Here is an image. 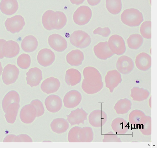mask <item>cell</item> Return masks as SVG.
Masks as SVG:
<instances>
[{"label":"cell","instance_id":"74e56055","mask_svg":"<svg viewBox=\"0 0 157 148\" xmlns=\"http://www.w3.org/2000/svg\"><path fill=\"white\" fill-rule=\"evenodd\" d=\"M88 3L91 6H94L98 5L101 0H87Z\"/></svg>","mask_w":157,"mask_h":148},{"label":"cell","instance_id":"277c9868","mask_svg":"<svg viewBox=\"0 0 157 148\" xmlns=\"http://www.w3.org/2000/svg\"><path fill=\"white\" fill-rule=\"evenodd\" d=\"M70 40L73 46L81 49L86 48L91 43L90 36L87 33L82 30L74 31L71 35Z\"/></svg>","mask_w":157,"mask_h":148},{"label":"cell","instance_id":"d590c367","mask_svg":"<svg viewBox=\"0 0 157 148\" xmlns=\"http://www.w3.org/2000/svg\"><path fill=\"white\" fill-rule=\"evenodd\" d=\"M93 33L94 34H98L104 37H107L110 34L111 31L108 27L102 28L99 27L94 31Z\"/></svg>","mask_w":157,"mask_h":148},{"label":"cell","instance_id":"f1b7e54d","mask_svg":"<svg viewBox=\"0 0 157 148\" xmlns=\"http://www.w3.org/2000/svg\"><path fill=\"white\" fill-rule=\"evenodd\" d=\"M106 6L109 12L114 15L118 14L121 11V0H106Z\"/></svg>","mask_w":157,"mask_h":148},{"label":"cell","instance_id":"d4e9b609","mask_svg":"<svg viewBox=\"0 0 157 148\" xmlns=\"http://www.w3.org/2000/svg\"><path fill=\"white\" fill-rule=\"evenodd\" d=\"M38 46V42L36 37L32 35L25 37L22 41L21 46L25 52L31 53L35 51Z\"/></svg>","mask_w":157,"mask_h":148},{"label":"cell","instance_id":"603a6c76","mask_svg":"<svg viewBox=\"0 0 157 148\" xmlns=\"http://www.w3.org/2000/svg\"><path fill=\"white\" fill-rule=\"evenodd\" d=\"M81 78V74L78 70L70 69L66 71L65 80L67 85L73 86L79 83Z\"/></svg>","mask_w":157,"mask_h":148},{"label":"cell","instance_id":"ba28073f","mask_svg":"<svg viewBox=\"0 0 157 148\" xmlns=\"http://www.w3.org/2000/svg\"><path fill=\"white\" fill-rule=\"evenodd\" d=\"M25 25L24 18L21 15H16L8 18L5 23L7 30L12 34L19 33Z\"/></svg>","mask_w":157,"mask_h":148},{"label":"cell","instance_id":"4fadbf2b","mask_svg":"<svg viewBox=\"0 0 157 148\" xmlns=\"http://www.w3.org/2000/svg\"><path fill=\"white\" fill-rule=\"evenodd\" d=\"M48 43L52 48L59 52L64 51L67 46L66 39L60 35L56 34L51 35L49 37Z\"/></svg>","mask_w":157,"mask_h":148},{"label":"cell","instance_id":"9a60e30c","mask_svg":"<svg viewBox=\"0 0 157 148\" xmlns=\"http://www.w3.org/2000/svg\"><path fill=\"white\" fill-rule=\"evenodd\" d=\"M54 53L51 50L44 49L41 50L37 56L39 63L44 67H47L51 65L55 59Z\"/></svg>","mask_w":157,"mask_h":148},{"label":"cell","instance_id":"6da1fadb","mask_svg":"<svg viewBox=\"0 0 157 148\" xmlns=\"http://www.w3.org/2000/svg\"><path fill=\"white\" fill-rule=\"evenodd\" d=\"M84 77L82 88L86 93L90 94L94 92L101 84V77L99 71L96 68L91 66L86 67L83 71Z\"/></svg>","mask_w":157,"mask_h":148},{"label":"cell","instance_id":"ac0fdd59","mask_svg":"<svg viewBox=\"0 0 157 148\" xmlns=\"http://www.w3.org/2000/svg\"><path fill=\"white\" fill-rule=\"evenodd\" d=\"M45 104L47 110L52 113L58 112L63 105L61 98L59 96L54 94L48 97L45 100Z\"/></svg>","mask_w":157,"mask_h":148},{"label":"cell","instance_id":"e0dca14e","mask_svg":"<svg viewBox=\"0 0 157 148\" xmlns=\"http://www.w3.org/2000/svg\"><path fill=\"white\" fill-rule=\"evenodd\" d=\"M26 75L27 83L32 87L38 86L43 79L42 71L37 67L30 69Z\"/></svg>","mask_w":157,"mask_h":148},{"label":"cell","instance_id":"8fae6325","mask_svg":"<svg viewBox=\"0 0 157 148\" xmlns=\"http://www.w3.org/2000/svg\"><path fill=\"white\" fill-rule=\"evenodd\" d=\"M36 116V109L31 104L25 105L21 110L20 117L21 121L25 123H31L35 120Z\"/></svg>","mask_w":157,"mask_h":148},{"label":"cell","instance_id":"30bf717a","mask_svg":"<svg viewBox=\"0 0 157 148\" xmlns=\"http://www.w3.org/2000/svg\"><path fill=\"white\" fill-rule=\"evenodd\" d=\"M82 99V96L79 92L75 90H71L64 98V106L69 109L75 108L80 103Z\"/></svg>","mask_w":157,"mask_h":148},{"label":"cell","instance_id":"7a4b0ae2","mask_svg":"<svg viewBox=\"0 0 157 148\" xmlns=\"http://www.w3.org/2000/svg\"><path fill=\"white\" fill-rule=\"evenodd\" d=\"M91 131L89 127H73L69 131L68 140L70 142H90Z\"/></svg>","mask_w":157,"mask_h":148},{"label":"cell","instance_id":"836d02e7","mask_svg":"<svg viewBox=\"0 0 157 148\" xmlns=\"http://www.w3.org/2000/svg\"><path fill=\"white\" fill-rule=\"evenodd\" d=\"M17 62L18 65L21 68L23 69H27L31 65V57L28 54H22L18 57Z\"/></svg>","mask_w":157,"mask_h":148},{"label":"cell","instance_id":"2e32d148","mask_svg":"<svg viewBox=\"0 0 157 148\" xmlns=\"http://www.w3.org/2000/svg\"><path fill=\"white\" fill-rule=\"evenodd\" d=\"M87 114L82 108L78 109L72 111L70 114L67 115V120L72 126L84 123V121L87 119Z\"/></svg>","mask_w":157,"mask_h":148},{"label":"cell","instance_id":"484cf974","mask_svg":"<svg viewBox=\"0 0 157 148\" xmlns=\"http://www.w3.org/2000/svg\"><path fill=\"white\" fill-rule=\"evenodd\" d=\"M52 130L57 134L63 133L67 130L69 127L68 121L63 118L55 119L51 124Z\"/></svg>","mask_w":157,"mask_h":148},{"label":"cell","instance_id":"3957f363","mask_svg":"<svg viewBox=\"0 0 157 148\" xmlns=\"http://www.w3.org/2000/svg\"><path fill=\"white\" fill-rule=\"evenodd\" d=\"M121 18L123 23L131 27L139 26L144 20L142 13L138 10L133 8L124 10Z\"/></svg>","mask_w":157,"mask_h":148},{"label":"cell","instance_id":"4dcf8cb0","mask_svg":"<svg viewBox=\"0 0 157 148\" xmlns=\"http://www.w3.org/2000/svg\"><path fill=\"white\" fill-rule=\"evenodd\" d=\"M4 142H32L33 140L26 134H21L18 136L14 134H10L4 138Z\"/></svg>","mask_w":157,"mask_h":148},{"label":"cell","instance_id":"44dd1931","mask_svg":"<svg viewBox=\"0 0 157 148\" xmlns=\"http://www.w3.org/2000/svg\"><path fill=\"white\" fill-rule=\"evenodd\" d=\"M19 8L17 0H2L0 3V10L4 14L11 15L15 14Z\"/></svg>","mask_w":157,"mask_h":148},{"label":"cell","instance_id":"5bb4252c","mask_svg":"<svg viewBox=\"0 0 157 148\" xmlns=\"http://www.w3.org/2000/svg\"><path fill=\"white\" fill-rule=\"evenodd\" d=\"M94 50L96 56L102 60H106L114 54L110 49L107 42L99 43L94 47Z\"/></svg>","mask_w":157,"mask_h":148},{"label":"cell","instance_id":"ffe728a7","mask_svg":"<svg viewBox=\"0 0 157 148\" xmlns=\"http://www.w3.org/2000/svg\"><path fill=\"white\" fill-rule=\"evenodd\" d=\"M3 51L4 57L8 58H14L20 52L19 45L14 41H8L4 44Z\"/></svg>","mask_w":157,"mask_h":148},{"label":"cell","instance_id":"f546056e","mask_svg":"<svg viewBox=\"0 0 157 148\" xmlns=\"http://www.w3.org/2000/svg\"><path fill=\"white\" fill-rule=\"evenodd\" d=\"M120 74L116 70H110L107 73L105 77V81L109 86H114L121 82Z\"/></svg>","mask_w":157,"mask_h":148},{"label":"cell","instance_id":"83f0119b","mask_svg":"<svg viewBox=\"0 0 157 148\" xmlns=\"http://www.w3.org/2000/svg\"><path fill=\"white\" fill-rule=\"evenodd\" d=\"M20 97L17 91L12 90L5 96L2 101V108L4 111L10 104L15 102L20 103Z\"/></svg>","mask_w":157,"mask_h":148},{"label":"cell","instance_id":"4316f807","mask_svg":"<svg viewBox=\"0 0 157 148\" xmlns=\"http://www.w3.org/2000/svg\"><path fill=\"white\" fill-rule=\"evenodd\" d=\"M20 107L19 103L16 102L11 104L8 106L4 112L6 113L5 117L8 123L13 124L15 122Z\"/></svg>","mask_w":157,"mask_h":148},{"label":"cell","instance_id":"8d00e7d4","mask_svg":"<svg viewBox=\"0 0 157 148\" xmlns=\"http://www.w3.org/2000/svg\"><path fill=\"white\" fill-rule=\"evenodd\" d=\"M6 42L5 40L0 39V59H3L5 57L3 55V48L4 44Z\"/></svg>","mask_w":157,"mask_h":148},{"label":"cell","instance_id":"d6a6232c","mask_svg":"<svg viewBox=\"0 0 157 148\" xmlns=\"http://www.w3.org/2000/svg\"><path fill=\"white\" fill-rule=\"evenodd\" d=\"M151 21H146L142 24L140 27V31L144 38L147 39L151 38Z\"/></svg>","mask_w":157,"mask_h":148},{"label":"cell","instance_id":"5b68a950","mask_svg":"<svg viewBox=\"0 0 157 148\" xmlns=\"http://www.w3.org/2000/svg\"><path fill=\"white\" fill-rule=\"evenodd\" d=\"M92 16V11L88 6H82L78 8L74 13L73 20L76 24L84 26L87 24Z\"/></svg>","mask_w":157,"mask_h":148},{"label":"cell","instance_id":"ab89813d","mask_svg":"<svg viewBox=\"0 0 157 148\" xmlns=\"http://www.w3.org/2000/svg\"><path fill=\"white\" fill-rule=\"evenodd\" d=\"M3 71V68L2 66V63L0 62V76H1Z\"/></svg>","mask_w":157,"mask_h":148},{"label":"cell","instance_id":"d6986e66","mask_svg":"<svg viewBox=\"0 0 157 148\" xmlns=\"http://www.w3.org/2000/svg\"><path fill=\"white\" fill-rule=\"evenodd\" d=\"M60 85V82L58 79L51 77L43 81L41 88L43 92L49 94L56 92Z\"/></svg>","mask_w":157,"mask_h":148},{"label":"cell","instance_id":"7c38bea8","mask_svg":"<svg viewBox=\"0 0 157 148\" xmlns=\"http://www.w3.org/2000/svg\"><path fill=\"white\" fill-rule=\"evenodd\" d=\"M134 66V63L132 59L126 56L120 57L116 64L117 70L124 74H127L130 73L133 70Z\"/></svg>","mask_w":157,"mask_h":148},{"label":"cell","instance_id":"f35d334b","mask_svg":"<svg viewBox=\"0 0 157 148\" xmlns=\"http://www.w3.org/2000/svg\"><path fill=\"white\" fill-rule=\"evenodd\" d=\"M70 1L72 4L79 5L82 4L85 0H70Z\"/></svg>","mask_w":157,"mask_h":148},{"label":"cell","instance_id":"7402d4cb","mask_svg":"<svg viewBox=\"0 0 157 148\" xmlns=\"http://www.w3.org/2000/svg\"><path fill=\"white\" fill-rule=\"evenodd\" d=\"M135 63L136 67L139 70L147 71L151 67V57L146 53H141L136 56Z\"/></svg>","mask_w":157,"mask_h":148},{"label":"cell","instance_id":"9c48e42d","mask_svg":"<svg viewBox=\"0 0 157 148\" xmlns=\"http://www.w3.org/2000/svg\"><path fill=\"white\" fill-rule=\"evenodd\" d=\"M20 71L15 65L9 64L4 68L2 75L4 83L8 85L14 83L18 78Z\"/></svg>","mask_w":157,"mask_h":148},{"label":"cell","instance_id":"8992f818","mask_svg":"<svg viewBox=\"0 0 157 148\" xmlns=\"http://www.w3.org/2000/svg\"><path fill=\"white\" fill-rule=\"evenodd\" d=\"M108 42L110 49L114 54L121 55L125 52V42L121 36L113 35L110 37Z\"/></svg>","mask_w":157,"mask_h":148},{"label":"cell","instance_id":"e575fe53","mask_svg":"<svg viewBox=\"0 0 157 148\" xmlns=\"http://www.w3.org/2000/svg\"><path fill=\"white\" fill-rule=\"evenodd\" d=\"M36 108L37 111L36 117H40L44 114L45 110L43 104L39 100L36 99L33 100L30 103Z\"/></svg>","mask_w":157,"mask_h":148},{"label":"cell","instance_id":"52a82bcc","mask_svg":"<svg viewBox=\"0 0 157 148\" xmlns=\"http://www.w3.org/2000/svg\"><path fill=\"white\" fill-rule=\"evenodd\" d=\"M67 18L65 14L60 11L54 12L51 15L48 30L63 29L66 25Z\"/></svg>","mask_w":157,"mask_h":148},{"label":"cell","instance_id":"cb8c5ba5","mask_svg":"<svg viewBox=\"0 0 157 148\" xmlns=\"http://www.w3.org/2000/svg\"><path fill=\"white\" fill-rule=\"evenodd\" d=\"M84 59L83 53L80 50H73L67 56V62L72 66H78L82 64Z\"/></svg>","mask_w":157,"mask_h":148},{"label":"cell","instance_id":"1f68e13d","mask_svg":"<svg viewBox=\"0 0 157 148\" xmlns=\"http://www.w3.org/2000/svg\"><path fill=\"white\" fill-rule=\"evenodd\" d=\"M143 38L142 36L138 34L131 35L127 40L128 47L131 49L137 50L139 49L142 45Z\"/></svg>","mask_w":157,"mask_h":148}]
</instances>
